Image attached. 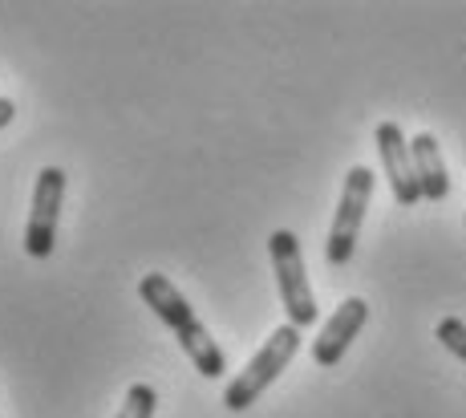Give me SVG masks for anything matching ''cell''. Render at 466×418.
Returning a JSON list of instances; mask_svg holds the SVG:
<instances>
[{"instance_id":"obj_1","label":"cell","mask_w":466,"mask_h":418,"mask_svg":"<svg viewBox=\"0 0 466 418\" xmlns=\"http://www.w3.org/2000/svg\"><path fill=\"white\" fill-rule=\"evenodd\" d=\"M138 297H142V305H150V313L175 333V342L183 345V353L191 358V366L199 370L203 378H223V370H228L223 350L215 345L208 325L195 317V309L187 305L183 289H178L175 280L163 277V272H147V277L138 280Z\"/></svg>"},{"instance_id":"obj_2","label":"cell","mask_w":466,"mask_h":418,"mask_svg":"<svg viewBox=\"0 0 466 418\" xmlns=\"http://www.w3.org/2000/svg\"><path fill=\"white\" fill-rule=\"evenodd\" d=\"M297 350H300V329L297 325H280L256 350V358L244 366V373H236V378L223 386V406L236 411V414H244L252 403H259V394H264V390L272 386L284 370H289V362L297 358Z\"/></svg>"},{"instance_id":"obj_3","label":"cell","mask_w":466,"mask_h":418,"mask_svg":"<svg viewBox=\"0 0 466 418\" xmlns=\"http://www.w3.org/2000/svg\"><path fill=\"white\" fill-rule=\"evenodd\" d=\"M268 252H272V269H276V289H280V305L289 313V325L309 329L320 317L317 297H312L309 272H304V252L300 240L289 232V228H276L268 236Z\"/></svg>"},{"instance_id":"obj_4","label":"cell","mask_w":466,"mask_h":418,"mask_svg":"<svg viewBox=\"0 0 466 418\" xmlns=\"http://www.w3.org/2000/svg\"><path fill=\"white\" fill-rule=\"evenodd\" d=\"M370 199H373V171L370 167H353V171L345 175L333 228H329V240H325V260L333 264V269H345V264L353 260V248H357V236H361Z\"/></svg>"},{"instance_id":"obj_5","label":"cell","mask_w":466,"mask_h":418,"mask_svg":"<svg viewBox=\"0 0 466 418\" xmlns=\"http://www.w3.org/2000/svg\"><path fill=\"white\" fill-rule=\"evenodd\" d=\"M61 199H66V171H61V167H41V171H37V187H33L29 228H25V252H29L33 260L53 256V244H57Z\"/></svg>"},{"instance_id":"obj_6","label":"cell","mask_w":466,"mask_h":418,"mask_svg":"<svg viewBox=\"0 0 466 418\" xmlns=\"http://www.w3.org/2000/svg\"><path fill=\"white\" fill-rule=\"evenodd\" d=\"M373 138H378V155H381L393 199H398L401 208L422 203V187H418V175H414V155H410V142L401 135V127L398 122H381Z\"/></svg>"},{"instance_id":"obj_7","label":"cell","mask_w":466,"mask_h":418,"mask_svg":"<svg viewBox=\"0 0 466 418\" xmlns=\"http://www.w3.org/2000/svg\"><path fill=\"white\" fill-rule=\"evenodd\" d=\"M365 321H370V305H365L361 297H349L337 305V313L325 321V329H320V337L312 342V362L317 366H337L340 358H345V350L353 345V337L365 329Z\"/></svg>"},{"instance_id":"obj_8","label":"cell","mask_w":466,"mask_h":418,"mask_svg":"<svg viewBox=\"0 0 466 418\" xmlns=\"http://www.w3.org/2000/svg\"><path fill=\"white\" fill-rule=\"evenodd\" d=\"M410 155H414V175H418V187H422V199L442 203L451 195V175H446V158L438 138L426 135V130L414 135L410 138Z\"/></svg>"},{"instance_id":"obj_9","label":"cell","mask_w":466,"mask_h":418,"mask_svg":"<svg viewBox=\"0 0 466 418\" xmlns=\"http://www.w3.org/2000/svg\"><path fill=\"white\" fill-rule=\"evenodd\" d=\"M155 411H158L155 386H150V382H134L118 406V418H155Z\"/></svg>"},{"instance_id":"obj_10","label":"cell","mask_w":466,"mask_h":418,"mask_svg":"<svg viewBox=\"0 0 466 418\" xmlns=\"http://www.w3.org/2000/svg\"><path fill=\"white\" fill-rule=\"evenodd\" d=\"M438 342H442L459 362H466V321H459V317H442V321H438Z\"/></svg>"},{"instance_id":"obj_11","label":"cell","mask_w":466,"mask_h":418,"mask_svg":"<svg viewBox=\"0 0 466 418\" xmlns=\"http://www.w3.org/2000/svg\"><path fill=\"white\" fill-rule=\"evenodd\" d=\"M13 118H16V102L13 97H0V130H5Z\"/></svg>"}]
</instances>
